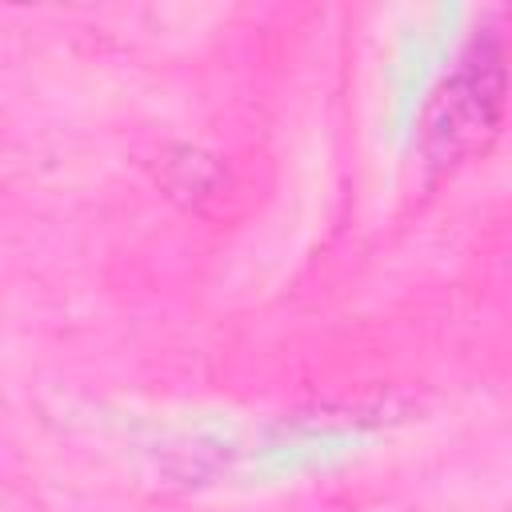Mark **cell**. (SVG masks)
<instances>
[{
  "label": "cell",
  "instance_id": "cell-1",
  "mask_svg": "<svg viewBox=\"0 0 512 512\" xmlns=\"http://www.w3.org/2000/svg\"><path fill=\"white\" fill-rule=\"evenodd\" d=\"M508 56L500 32L472 36L456 68L432 92L420 120V152L432 168H452L472 152H484L504 124Z\"/></svg>",
  "mask_w": 512,
  "mask_h": 512
}]
</instances>
